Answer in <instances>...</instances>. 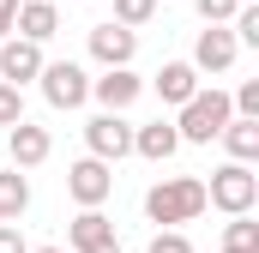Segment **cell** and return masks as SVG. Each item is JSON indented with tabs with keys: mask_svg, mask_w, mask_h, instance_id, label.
I'll list each match as a JSON object with an SVG mask.
<instances>
[{
	"mask_svg": "<svg viewBox=\"0 0 259 253\" xmlns=\"http://www.w3.org/2000/svg\"><path fill=\"white\" fill-rule=\"evenodd\" d=\"M151 12H157V0H115V24H127V30L151 24Z\"/></svg>",
	"mask_w": 259,
	"mask_h": 253,
	"instance_id": "obj_19",
	"label": "cell"
},
{
	"mask_svg": "<svg viewBox=\"0 0 259 253\" xmlns=\"http://www.w3.org/2000/svg\"><path fill=\"white\" fill-rule=\"evenodd\" d=\"M84 145H91V157L121 163V157H133V121H127V115H115V109H103V115L84 121Z\"/></svg>",
	"mask_w": 259,
	"mask_h": 253,
	"instance_id": "obj_5",
	"label": "cell"
},
{
	"mask_svg": "<svg viewBox=\"0 0 259 253\" xmlns=\"http://www.w3.org/2000/svg\"><path fill=\"white\" fill-rule=\"evenodd\" d=\"M12 121H24V91L0 78V126H12Z\"/></svg>",
	"mask_w": 259,
	"mask_h": 253,
	"instance_id": "obj_20",
	"label": "cell"
},
{
	"mask_svg": "<svg viewBox=\"0 0 259 253\" xmlns=\"http://www.w3.org/2000/svg\"><path fill=\"white\" fill-rule=\"evenodd\" d=\"M175 151H181V133H175V121L133 126V157H145V163H169Z\"/></svg>",
	"mask_w": 259,
	"mask_h": 253,
	"instance_id": "obj_13",
	"label": "cell"
},
{
	"mask_svg": "<svg viewBox=\"0 0 259 253\" xmlns=\"http://www.w3.org/2000/svg\"><path fill=\"white\" fill-rule=\"evenodd\" d=\"M151 91H157V103H175V109H181L199 91V66L193 61H163V72L151 78Z\"/></svg>",
	"mask_w": 259,
	"mask_h": 253,
	"instance_id": "obj_14",
	"label": "cell"
},
{
	"mask_svg": "<svg viewBox=\"0 0 259 253\" xmlns=\"http://www.w3.org/2000/svg\"><path fill=\"white\" fill-rule=\"evenodd\" d=\"M235 55H241V43H235L229 24H205V30H199V43H193V66L199 72H229Z\"/></svg>",
	"mask_w": 259,
	"mask_h": 253,
	"instance_id": "obj_11",
	"label": "cell"
},
{
	"mask_svg": "<svg viewBox=\"0 0 259 253\" xmlns=\"http://www.w3.org/2000/svg\"><path fill=\"white\" fill-rule=\"evenodd\" d=\"M42 97H49V109H78L84 97H91V72L78 61H42Z\"/></svg>",
	"mask_w": 259,
	"mask_h": 253,
	"instance_id": "obj_4",
	"label": "cell"
},
{
	"mask_svg": "<svg viewBox=\"0 0 259 253\" xmlns=\"http://www.w3.org/2000/svg\"><path fill=\"white\" fill-rule=\"evenodd\" d=\"M91 97H97L103 109H115V115H127L133 103L145 97V78H139L133 66H103V78H91Z\"/></svg>",
	"mask_w": 259,
	"mask_h": 253,
	"instance_id": "obj_8",
	"label": "cell"
},
{
	"mask_svg": "<svg viewBox=\"0 0 259 253\" xmlns=\"http://www.w3.org/2000/svg\"><path fill=\"white\" fill-rule=\"evenodd\" d=\"M199 211H205V181L199 175H163L157 187L145 193V217L157 229H181V223H193Z\"/></svg>",
	"mask_w": 259,
	"mask_h": 253,
	"instance_id": "obj_1",
	"label": "cell"
},
{
	"mask_svg": "<svg viewBox=\"0 0 259 253\" xmlns=\"http://www.w3.org/2000/svg\"><path fill=\"white\" fill-rule=\"evenodd\" d=\"M217 139H223V151H229L235 163H253L259 157V121H247V115H229Z\"/></svg>",
	"mask_w": 259,
	"mask_h": 253,
	"instance_id": "obj_16",
	"label": "cell"
},
{
	"mask_svg": "<svg viewBox=\"0 0 259 253\" xmlns=\"http://www.w3.org/2000/svg\"><path fill=\"white\" fill-rule=\"evenodd\" d=\"M12 18H18V0H0V36H12Z\"/></svg>",
	"mask_w": 259,
	"mask_h": 253,
	"instance_id": "obj_25",
	"label": "cell"
},
{
	"mask_svg": "<svg viewBox=\"0 0 259 253\" xmlns=\"http://www.w3.org/2000/svg\"><path fill=\"white\" fill-rule=\"evenodd\" d=\"M30 211V181H24V169H6L0 175V223H18Z\"/></svg>",
	"mask_w": 259,
	"mask_h": 253,
	"instance_id": "obj_17",
	"label": "cell"
},
{
	"mask_svg": "<svg viewBox=\"0 0 259 253\" xmlns=\"http://www.w3.org/2000/svg\"><path fill=\"white\" fill-rule=\"evenodd\" d=\"M235 115V103H229V91H193L187 103H181V115H175V133H181V145H211L217 133H223V121Z\"/></svg>",
	"mask_w": 259,
	"mask_h": 253,
	"instance_id": "obj_2",
	"label": "cell"
},
{
	"mask_svg": "<svg viewBox=\"0 0 259 253\" xmlns=\"http://www.w3.org/2000/svg\"><path fill=\"white\" fill-rule=\"evenodd\" d=\"M193 6H199V18H205V24H229L241 0H193Z\"/></svg>",
	"mask_w": 259,
	"mask_h": 253,
	"instance_id": "obj_21",
	"label": "cell"
},
{
	"mask_svg": "<svg viewBox=\"0 0 259 253\" xmlns=\"http://www.w3.org/2000/svg\"><path fill=\"white\" fill-rule=\"evenodd\" d=\"M0 253H30L24 235H18V223H0Z\"/></svg>",
	"mask_w": 259,
	"mask_h": 253,
	"instance_id": "obj_24",
	"label": "cell"
},
{
	"mask_svg": "<svg viewBox=\"0 0 259 253\" xmlns=\"http://www.w3.org/2000/svg\"><path fill=\"white\" fill-rule=\"evenodd\" d=\"M36 72H42V43L18 36V30H12V36H0V78H6V85H18V91H24Z\"/></svg>",
	"mask_w": 259,
	"mask_h": 253,
	"instance_id": "obj_9",
	"label": "cell"
},
{
	"mask_svg": "<svg viewBox=\"0 0 259 253\" xmlns=\"http://www.w3.org/2000/svg\"><path fill=\"white\" fill-rule=\"evenodd\" d=\"M30 253H72V247H30Z\"/></svg>",
	"mask_w": 259,
	"mask_h": 253,
	"instance_id": "obj_26",
	"label": "cell"
},
{
	"mask_svg": "<svg viewBox=\"0 0 259 253\" xmlns=\"http://www.w3.org/2000/svg\"><path fill=\"white\" fill-rule=\"evenodd\" d=\"M205 205H217V211H229V217H241V211H253L259 205V175L247 163H223V169H211V181H205Z\"/></svg>",
	"mask_w": 259,
	"mask_h": 253,
	"instance_id": "obj_3",
	"label": "cell"
},
{
	"mask_svg": "<svg viewBox=\"0 0 259 253\" xmlns=\"http://www.w3.org/2000/svg\"><path fill=\"white\" fill-rule=\"evenodd\" d=\"M66 247L72 253H121L115 223L103 217V205H78V217L66 223Z\"/></svg>",
	"mask_w": 259,
	"mask_h": 253,
	"instance_id": "obj_6",
	"label": "cell"
},
{
	"mask_svg": "<svg viewBox=\"0 0 259 253\" xmlns=\"http://www.w3.org/2000/svg\"><path fill=\"white\" fill-rule=\"evenodd\" d=\"M55 6H61V0H55Z\"/></svg>",
	"mask_w": 259,
	"mask_h": 253,
	"instance_id": "obj_28",
	"label": "cell"
},
{
	"mask_svg": "<svg viewBox=\"0 0 259 253\" xmlns=\"http://www.w3.org/2000/svg\"><path fill=\"white\" fill-rule=\"evenodd\" d=\"M66 193H72L78 205H103V199L115 193V163H103V157H78V163L66 169Z\"/></svg>",
	"mask_w": 259,
	"mask_h": 253,
	"instance_id": "obj_7",
	"label": "cell"
},
{
	"mask_svg": "<svg viewBox=\"0 0 259 253\" xmlns=\"http://www.w3.org/2000/svg\"><path fill=\"white\" fill-rule=\"evenodd\" d=\"M229 103H235V115H247V121H259V78H247V85H241V91H235Z\"/></svg>",
	"mask_w": 259,
	"mask_h": 253,
	"instance_id": "obj_22",
	"label": "cell"
},
{
	"mask_svg": "<svg viewBox=\"0 0 259 253\" xmlns=\"http://www.w3.org/2000/svg\"><path fill=\"white\" fill-rule=\"evenodd\" d=\"M133 55H139V30H127V24H91V61L97 66H133Z\"/></svg>",
	"mask_w": 259,
	"mask_h": 253,
	"instance_id": "obj_10",
	"label": "cell"
},
{
	"mask_svg": "<svg viewBox=\"0 0 259 253\" xmlns=\"http://www.w3.org/2000/svg\"><path fill=\"white\" fill-rule=\"evenodd\" d=\"M6 151H12V169H36V163H49L55 139H49V126H36V121H12L6 126Z\"/></svg>",
	"mask_w": 259,
	"mask_h": 253,
	"instance_id": "obj_12",
	"label": "cell"
},
{
	"mask_svg": "<svg viewBox=\"0 0 259 253\" xmlns=\"http://www.w3.org/2000/svg\"><path fill=\"white\" fill-rule=\"evenodd\" d=\"M12 30H18V36H30V43H49V36L61 30V6H55V0H18Z\"/></svg>",
	"mask_w": 259,
	"mask_h": 253,
	"instance_id": "obj_15",
	"label": "cell"
},
{
	"mask_svg": "<svg viewBox=\"0 0 259 253\" xmlns=\"http://www.w3.org/2000/svg\"><path fill=\"white\" fill-rule=\"evenodd\" d=\"M121 253H133V247H121Z\"/></svg>",
	"mask_w": 259,
	"mask_h": 253,
	"instance_id": "obj_27",
	"label": "cell"
},
{
	"mask_svg": "<svg viewBox=\"0 0 259 253\" xmlns=\"http://www.w3.org/2000/svg\"><path fill=\"white\" fill-rule=\"evenodd\" d=\"M223 253H259V223L241 211V217H229V229H223Z\"/></svg>",
	"mask_w": 259,
	"mask_h": 253,
	"instance_id": "obj_18",
	"label": "cell"
},
{
	"mask_svg": "<svg viewBox=\"0 0 259 253\" xmlns=\"http://www.w3.org/2000/svg\"><path fill=\"white\" fill-rule=\"evenodd\" d=\"M145 253H193V241H187L181 229H157V241H151Z\"/></svg>",
	"mask_w": 259,
	"mask_h": 253,
	"instance_id": "obj_23",
	"label": "cell"
}]
</instances>
